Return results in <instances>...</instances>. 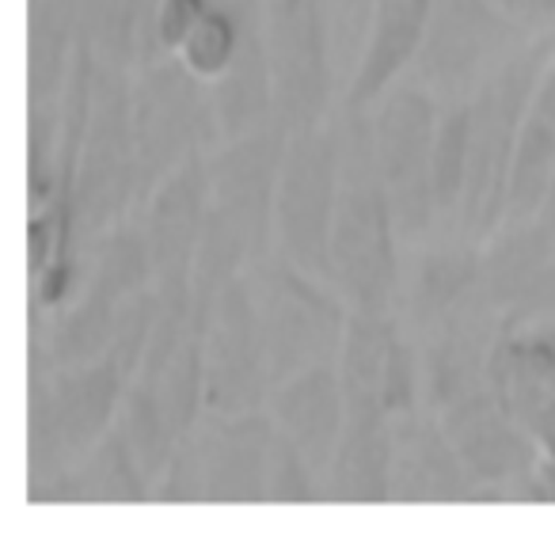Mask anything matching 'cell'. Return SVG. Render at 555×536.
I'll return each mask as SVG.
<instances>
[{
  "label": "cell",
  "mask_w": 555,
  "mask_h": 536,
  "mask_svg": "<svg viewBox=\"0 0 555 536\" xmlns=\"http://www.w3.org/2000/svg\"><path fill=\"white\" fill-rule=\"evenodd\" d=\"M339 133L343 179L327 244V282L354 312H392L403 237L373 153L370 111H343Z\"/></svg>",
  "instance_id": "1"
},
{
  "label": "cell",
  "mask_w": 555,
  "mask_h": 536,
  "mask_svg": "<svg viewBox=\"0 0 555 536\" xmlns=\"http://www.w3.org/2000/svg\"><path fill=\"white\" fill-rule=\"evenodd\" d=\"M552 58L555 39L540 35L529 47L517 50L506 65H499L472 95V168L456 237L487 244L506 221V194L517 138H521L532 92H537Z\"/></svg>",
  "instance_id": "2"
},
{
  "label": "cell",
  "mask_w": 555,
  "mask_h": 536,
  "mask_svg": "<svg viewBox=\"0 0 555 536\" xmlns=\"http://www.w3.org/2000/svg\"><path fill=\"white\" fill-rule=\"evenodd\" d=\"M247 278H251L255 305H259L274 388L309 366L339 361L350 305L327 278L297 267L278 247L262 255L247 270Z\"/></svg>",
  "instance_id": "3"
},
{
  "label": "cell",
  "mask_w": 555,
  "mask_h": 536,
  "mask_svg": "<svg viewBox=\"0 0 555 536\" xmlns=\"http://www.w3.org/2000/svg\"><path fill=\"white\" fill-rule=\"evenodd\" d=\"M77 232L92 247L141 209V164L133 141V69H95V103L77 168Z\"/></svg>",
  "instance_id": "4"
},
{
  "label": "cell",
  "mask_w": 555,
  "mask_h": 536,
  "mask_svg": "<svg viewBox=\"0 0 555 536\" xmlns=\"http://www.w3.org/2000/svg\"><path fill=\"white\" fill-rule=\"evenodd\" d=\"M133 141L141 164V202L179 164L221 145L214 95L176 54L133 69Z\"/></svg>",
  "instance_id": "5"
},
{
  "label": "cell",
  "mask_w": 555,
  "mask_h": 536,
  "mask_svg": "<svg viewBox=\"0 0 555 536\" xmlns=\"http://www.w3.org/2000/svg\"><path fill=\"white\" fill-rule=\"evenodd\" d=\"M373 153L392 194L403 244H418L441 221L434 202V138L441 100L418 77H403L373 103Z\"/></svg>",
  "instance_id": "6"
},
{
  "label": "cell",
  "mask_w": 555,
  "mask_h": 536,
  "mask_svg": "<svg viewBox=\"0 0 555 536\" xmlns=\"http://www.w3.org/2000/svg\"><path fill=\"white\" fill-rule=\"evenodd\" d=\"M540 35L525 31L494 0H434L411 77L441 103L472 100L476 88Z\"/></svg>",
  "instance_id": "7"
},
{
  "label": "cell",
  "mask_w": 555,
  "mask_h": 536,
  "mask_svg": "<svg viewBox=\"0 0 555 536\" xmlns=\"http://www.w3.org/2000/svg\"><path fill=\"white\" fill-rule=\"evenodd\" d=\"M343 179V133L339 118L289 138L286 168L278 183L274 247L297 267L327 278V244H332L335 202Z\"/></svg>",
  "instance_id": "8"
},
{
  "label": "cell",
  "mask_w": 555,
  "mask_h": 536,
  "mask_svg": "<svg viewBox=\"0 0 555 536\" xmlns=\"http://www.w3.org/2000/svg\"><path fill=\"white\" fill-rule=\"evenodd\" d=\"M278 118L312 130L335 118L332 4L327 0H262Z\"/></svg>",
  "instance_id": "9"
},
{
  "label": "cell",
  "mask_w": 555,
  "mask_h": 536,
  "mask_svg": "<svg viewBox=\"0 0 555 536\" xmlns=\"http://www.w3.org/2000/svg\"><path fill=\"white\" fill-rule=\"evenodd\" d=\"M289 130L282 118L229 138L206 153L209 164V209L221 214L255 255L274 252V209H278V183L286 168L289 153Z\"/></svg>",
  "instance_id": "10"
},
{
  "label": "cell",
  "mask_w": 555,
  "mask_h": 536,
  "mask_svg": "<svg viewBox=\"0 0 555 536\" xmlns=\"http://www.w3.org/2000/svg\"><path fill=\"white\" fill-rule=\"evenodd\" d=\"M202 331H206L209 414H240L267 407L274 381H270L251 278L240 275L236 282L224 285Z\"/></svg>",
  "instance_id": "11"
},
{
  "label": "cell",
  "mask_w": 555,
  "mask_h": 536,
  "mask_svg": "<svg viewBox=\"0 0 555 536\" xmlns=\"http://www.w3.org/2000/svg\"><path fill=\"white\" fill-rule=\"evenodd\" d=\"M434 414L453 437L468 472L476 475L479 490H483L479 502H514L517 483L537 468L540 449L525 422L494 396L491 384Z\"/></svg>",
  "instance_id": "12"
},
{
  "label": "cell",
  "mask_w": 555,
  "mask_h": 536,
  "mask_svg": "<svg viewBox=\"0 0 555 536\" xmlns=\"http://www.w3.org/2000/svg\"><path fill=\"white\" fill-rule=\"evenodd\" d=\"M206 464L209 506H262L278 422L270 407L240 414H206L194 430Z\"/></svg>",
  "instance_id": "13"
},
{
  "label": "cell",
  "mask_w": 555,
  "mask_h": 536,
  "mask_svg": "<svg viewBox=\"0 0 555 536\" xmlns=\"http://www.w3.org/2000/svg\"><path fill=\"white\" fill-rule=\"evenodd\" d=\"M476 475L430 407L400 414L392 426V502L453 506L479 502Z\"/></svg>",
  "instance_id": "14"
},
{
  "label": "cell",
  "mask_w": 555,
  "mask_h": 536,
  "mask_svg": "<svg viewBox=\"0 0 555 536\" xmlns=\"http://www.w3.org/2000/svg\"><path fill=\"white\" fill-rule=\"evenodd\" d=\"M434 0H373L362 54L350 73L343 111H370L392 85H400L423 50Z\"/></svg>",
  "instance_id": "15"
},
{
  "label": "cell",
  "mask_w": 555,
  "mask_h": 536,
  "mask_svg": "<svg viewBox=\"0 0 555 536\" xmlns=\"http://www.w3.org/2000/svg\"><path fill=\"white\" fill-rule=\"evenodd\" d=\"M267 407L274 414L278 430L309 457V464L327 483L335 449L343 442V426H347V396H343L339 361H320V366L294 373L270 392Z\"/></svg>",
  "instance_id": "16"
},
{
  "label": "cell",
  "mask_w": 555,
  "mask_h": 536,
  "mask_svg": "<svg viewBox=\"0 0 555 536\" xmlns=\"http://www.w3.org/2000/svg\"><path fill=\"white\" fill-rule=\"evenodd\" d=\"M35 506H149L153 475L138 460L133 445L118 426H111L73 468H65L47 490L31 498Z\"/></svg>",
  "instance_id": "17"
},
{
  "label": "cell",
  "mask_w": 555,
  "mask_h": 536,
  "mask_svg": "<svg viewBox=\"0 0 555 536\" xmlns=\"http://www.w3.org/2000/svg\"><path fill=\"white\" fill-rule=\"evenodd\" d=\"M130 381L133 377L111 354L95 361H80V366L50 369L57 422H62V434L77 460L118 422V407H122Z\"/></svg>",
  "instance_id": "18"
},
{
  "label": "cell",
  "mask_w": 555,
  "mask_h": 536,
  "mask_svg": "<svg viewBox=\"0 0 555 536\" xmlns=\"http://www.w3.org/2000/svg\"><path fill=\"white\" fill-rule=\"evenodd\" d=\"M491 388L517 419L555 396V320L499 323L487 358Z\"/></svg>",
  "instance_id": "19"
},
{
  "label": "cell",
  "mask_w": 555,
  "mask_h": 536,
  "mask_svg": "<svg viewBox=\"0 0 555 536\" xmlns=\"http://www.w3.org/2000/svg\"><path fill=\"white\" fill-rule=\"evenodd\" d=\"M476 308H491L483 293V244L456 237V244L418 255L411 278V312L423 328L438 331Z\"/></svg>",
  "instance_id": "20"
},
{
  "label": "cell",
  "mask_w": 555,
  "mask_h": 536,
  "mask_svg": "<svg viewBox=\"0 0 555 536\" xmlns=\"http://www.w3.org/2000/svg\"><path fill=\"white\" fill-rule=\"evenodd\" d=\"M555 179V58L547 62L537 92H532L529 115H525L521 138H517L514 171H509L506 221L502 229L532 221L544 214L547 194Z\"/></svg>",
  "instance_id": "21"
},
{
  "label": "cell",
  "mask_w": 555,
  "mask_h": 536,
  "mask_svg": "<svg viewBox=\"0 0 555 536\" xmlns=\"http://www.w3.org/2000/svg\"><path fill=\"white\" fill-rule=\"evenodd\" d=\"M217 111V126H221V141L244 138V133L259 130V126L274 123L278 103H274V65H270V47H267V24L259 20L251 24L244 39V50L236 54V62L209 85Z\"/></svg>",
  "instance_id": "22"
},
{
  "label": "cell",
  "mask_w": 555,
  "mask_h": 536,
  "mask_svg": "<svg viewBox=\"0 0 555 536\" xmlns=\"http://www.w3.org/2000/svg\"><path fill=\"white\" fill-rule=\"evenodd\" d=\"M80 54V0H27V107L62 103Z\"/></svg>",
  "instance_id": "23"
},
{
  "label": "cell",
  "mask_w": 555,
  "mask_h": 536,
  "mask_svg": "<svg viewBox=\"0 0 555 536\" xmlns=\"http://www.w3.org/2000/svg\"><path fill=\"white\" fill-rule=\"evenodd\" d=\"M392 426H350V422L343 426V442L327 475V502H392Z\"/></svg>",
  "instance_id": "24"
},
{
  "label": "cell",
  "mask_w": 555,
  "mask_h": 536,
  "mask_svg": "<svg viewBox=\"0 0 555 536\" xmlns=\"http://www.w3.org/2000/svg\"><path fill=\"white\" fill-rule=\"evenodd\" d=\"M472 168V100L441 103L438 138H434V202L446 229L461 232L464 191Z\"/></svg>",
  "instance_id": "25"
},
{
  "label": "cell",
  "mask_w": 555,
  "mask_h": 536,
  "mask_svg": "<svg viewBox=\"0 0 555 536\" xmlns=\"http://www.w3.org/2000/svg\"><path fill=\"white\" fill-rule=\"evenodd\" d=\"M118 430L126 434V442L133 445L138 460L145 464V472L156 475L168 468V460L176 457L179 449V430L171 422L168 407H164V396H160V384L149 381V377H133L130 388L122 396V407H118Z\"/></svg>",
  "instance_id": "26"
},
{
  "label": "cell",
  "mask_w": 555,
  "mask_h": 536,
  "mask_svg": "<svg viewBox=\"0 0 555 536\" xmlns=\"http://www.w3.org/2000/svg\"><path fill=\"white\" fill-rule=\"evenodd\" d=\"M160 384L164 407H168L171 422H176L179 437L194 434L202 426V419L209 414V381H206V331L191 328V335L179 343V350L171 354V361L164 366V373L156 377Z\"/></svg>",
  "instance_id": "27"
},
{
  "label": "cell",
  "mask_w": 555,
  "mask_h": 536,
  "mask_svg": "<svg viewBox=\"0 0 555 536\" xmlns=\"http://www.w3.org/2000/svg\"><path fill=\"white\" fill-rule=\"evenodd\" d=\"M267 502L274 506H317L327 502V483L309 464L301 449L289 442L282 430L274 437V452H270V472H267Z\"/></svg>",
  "instance_id": "28"
},
{
  "label": "cell",
  "mask_w": 555,
  "mask_h": 536,
  "mask_svg": "<svg viewBox=\"0 0 555 536\" xmlns=\"http://www.w3.org/2000/svg\"><path fill=\"white\" fill-rule=\"evenodd\" d=\"M153 502L156 506H198L209 502L206 498V464H202L198 437L186 434L179 442L176 457L168 460L160 475L153 483Z\"/></svg>",
  "instance_id": "29"
},
{
  "label": "cell",
  "mask_w": 555,
  "mask_h": 536,
  "mask_svg": "<svg viewBox=\"0 0 555 536\" xmlns=\"http://www.w3.org/2000/svg\"><path fill=\"white\" fill-rule=\"evenodd\" d=\"M214 4L217 0H164L153 20V54H149V62L164 54H179Z\"/></svg>",
  "instance_id": "30"
},
{
  "label": "cell",
  "mask_w": 555,
  "mask_h": 536,
  "mask_svg": "<svg viewBox=\"0 0 555 536\" xmlns=\"http://www.w3.org/2000/svg\"><path fill=\"white\" fill-rule=\"evenodd\" d=\"M544 214H552V252H547V263L540 267L537 282L529 285V293L517 301V308L502 323L555 320V209H544Z\"/></svg>",
  "instance_id": "31"
},
{
  "label": "cell",
  "mask_w": 555,
  "mask_h": 536,
  "mask_svg": "<svg viewBox=\"0 0 555 536\" xmlns=\"http://www.w3.org/2000/svg\"><path fill=\"white\" fill-rule=\"evenodd\" d=\"M514 502H532V506H555V460L540 457L537 468L517 483Z\"/></svg>",
  "instance_id": "32"
},
{
  "label": "cell",
  "mask_w": 555,
  "mask_h": 536,
  "mask_svg": "<svg viewBox=\"0 0 555 536\" xmlns=\"http://www.w3.org/2000/svg\"><path fill=\"white\" fill-rule=\"evenodd\" d=\"M494 4L532 35H544L547 27H555V0H494Z\"/></svg>",
  "instance_id": "33"
},
{
  "label": "cell",
  "mask_w": 555,
  "mask_h": 536,
  "mask_svg": "<svg viewBox=\"0 0 555 536\" xmlns=\"http://www.w3.org/2000/svg\"><path fill=\"white\" fill-rule=\"evenodd\" d=\"M525 430H529L532 442H537L540 457L555 460V396L544 399V404L525 419Z\"/></svg>",
  "instance_id": "34"
},
{
  "label": "cell",
  "mask_w": 555,
  "mask_h": 536,
  "mask_svg": "<svg viewBox=\"0 0 555 536\" xmlns=\"http://www.w3.org/2000/svg\"><path fill=\"white\" fill-rule=\"evenodd\" d=\"M164 0H126V9H130L133 24H138V39H141V65L149 62L153 54V20L160 12Z\"/></svg>",
  "instance_id": "35"
},
{
  "label": "cell",
  "mask_w": 555,
  "mask_h": 536,
  "mask_svg": "<svg viewBox=\"0 0 555 536\" xmlns=\"http://www.w3.org/2000/svg\"><path fill=\"white\" fill-rule=\"evenodd\" d=\"M544 209H555V179H552V194H547V206Z\"/></svg>",
  "instance_id": "36"
}]
</instances>
